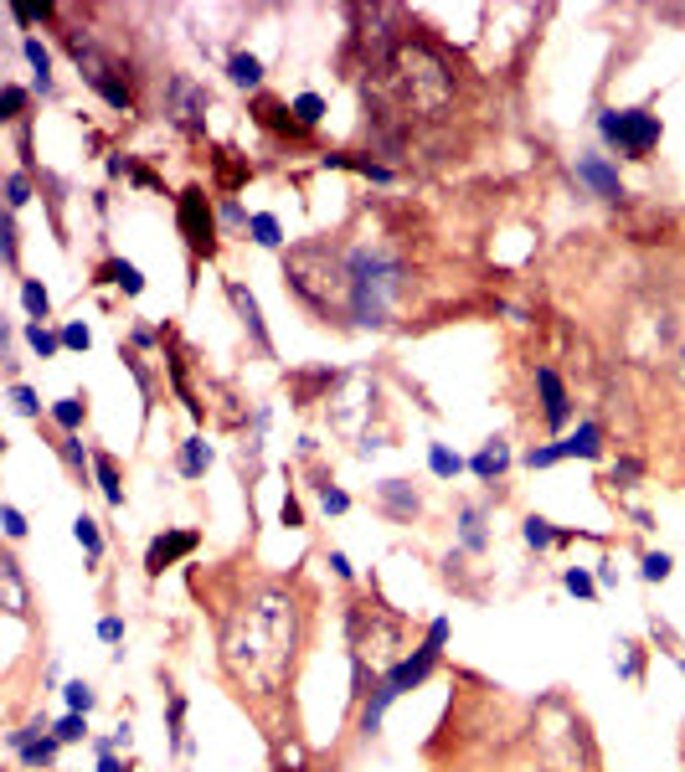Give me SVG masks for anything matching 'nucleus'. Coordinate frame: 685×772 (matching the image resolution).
<instances>
[{"instance_id":"f257e3e1","label":"nucleus","mask_w":685,"mask_h":772,"mask_svg":"<svg viewBox=\"0 0 685 772\" xmlns=\"http://www.w3.org/2000/svg\"><path fill=\"white\" fill-rule=\"evenodd\" d=\"M309 608L289 583H263L222 618L217 660L242 695H284L304 654Z\"/></svg>"},{"instance_id":"f03ea898","label":"nucleus","mask_w":685,"mask_h":772,"mask_svg":"<svg viewBox=\"0 0 685 772\" xmlns=\"http://www.w3.org/2000/svg\"><path fill=\"white\" fill-rule=\"evenodd\" d=\"M346 644H351V670H356V700H367V679L392 675L407 654H413V629L398 618L382 598L356 592L346 602Z\"/></svg>"},{"instance_id":"7ed1b4c3","label":"nucleus","mask_w":685,"mask_h":772,"mask_svg":"<svg viewBox=\"0 0 685 772\" xmlns=\"http://www.w3.org/2000/svg\"><path fill=\"white\" fill-rule=\"evenodd\" d=\"M526 741L536 752V768L542 772H598V741L588 731V716L567 700L562 691L542 695L531 706V721H526Z\"/></svg>"},{"instance_id":"20e7f679","label":"nucleus","mask_w":685,"mask_h":772,"mask_svg":"<svg viewBox=\"0 0 685 772\" xmlns=\"http://www.w3.org/2000/svg\"><path fill=\"white\" fill-rule=\"evenodd\" d=\"M284 284L325 325L351 315V269H346V252L330 248L325 237H304L300 248L284 252Z\"/></svg>"},{"instance_id":"39448f33","label":"nucleus","mask_w":685,"mask_h":772,"mask_svg":"<svg viewBox=\"0 0 685 772\" xmlns=\"http://www.w3.org/2000/svg\"><path fill=\"white\" fill-rule=\"evenodd\" d=\"M346 269H351V315L346 319L361 325V330L392 325V309L402 300V279H407L398 252L387 248V242H356L346 252Z\"/></svg>"},{"instance_id":"423d86ee","label":"nucleus","mask_w":685,"mask_h":772,"mask_svg":"<svg viewBox=\"0 0 685 772\" xmlns=\"http://www.w3.org/2000/svg\"><path fill=\"white\" fill-rule=\"evenodd\" d=\"M619 350H623V361H634V366H675V350H681L675 309L660 300L634 304V315L619 325Z\"/></svg>"},{"instance_id":"0eeeda50","label":"nucleus","mask_w":685,"mask_h":772,"mask_svg":"<svg viewBox=\"0 0 685 772\" xmlns=\"http://www.w3.org/2000/svg\"><path fill=\"white\" fill-rule=\"evenodd\" d=\"M392 73H398L402 98L413 104L417 113H438L454 94V78H448V63L428 42H402L398 57H392Z\"/></svg>"},{"instance_id":"6e6552de","label":"nucleus","mask_w":685,"mask_h":772,"mask_svg":"<svg viewBox=\"0 0 685 772\" xmlns=\"http://www.w3.org/2000/svg\"><path fill=\"white\" fill-rule=\"evenodd\" d=\"M67 47H73V63L83 67V78L94 83L98 94L109 98L113 109H134V88H129V78H124V67H119V57H109V52L98 47V42H88V36H67Z\"/></svg>"},{"instance_id":"1a4fd4ad","label":"nucleus","mask_w":685,"mask_h":772,"mask_svg":"<svg viewBox=\"0 0 685 772\" xmlns=\"http://www.w3.org/2000/svg\"><path fill=\"white\" fill-rule=\"evenodd\" d=\"M598 134H604L623 160H644L660 144V119L650 109H604L598 113Z\"/></svg>"},{"instance_id":"9d476101","label":"nucleus","mask_w":685,"mask_h":772,"mask_svg":"<svg viewBox=\"0 0 685 772\" xmlns=\"http://www.w3.org/2000/svg\"><path fill=\"white\" fill-rule=\"evenodd\" d=\"M176 221L186 232V242H192V258H211L217 252V206L207 202L202 186H186L176 196Z\"/></svg>"},{"instance_id":"9b49d317","label":"nucleus","mask_w":685,"mask_h":772,"mask_svg":"<svg viewBox=\"0 0 685 772\" xmlns=\"http://www.w3.org/2000/svg\"><path fill=\"white\" fill-rule=\"evenodd\" d=\"M207 109H211V94L196 78L176 73V78L165 83V113H171V124H181V129H192L196 134V129L207 124Z\"/></svg>"},{"instance_id":"f8f14e48","label":"nucleus","mask_w":685,"mask_h":772,"mask_svg":"<svg viewBox=\"0 0 685 772\" xmlns=\"http://www.w3.org/2000/svg\"><path fill=\"white\" fill-rule=\"evenodd\" d=\"M227 300H232V309H238L242 330H248V340H253V350L263 356V361H273V340H269V325H263V309H258L253 289L242 284V279H227Z\"/></svg>"},{"instance_id":"ddd939ff","label":"nucleus","mask_w":685,"mask_h":772,"mask_svg":"<svg viewBox=\"0 0 685 772\" xmlns=\"http://www.w3.org/2000/svg\"><path fill=\"white\" fill-rule=\"evenodd\" d=\"M536 392H542V417L552 433L573 423V392H567V381L557 377V366H536Z\"/></svg>"},{"instance_id":"4468645a","label":"nucleus","mask_w":685,"mask_h":772,"mask_svg":"<svg viewBox=\"0 0 685 772\" xmlns=\"http://www.w3.org/2000/svg\"><path fill=\"white\" fill-rule=\"evenodd\" d=\"M196 546H202V531H192V525H181V531H165V536L150 541V552H144V572H150V577H160L165 567H176L181 556H192Z\"/></svg>"},{"instance_id":"2eb2a0df","label":"nucleus","mask_w":685,"mask_h":772,"mask_svg":"<svg viewBox=\"0 0 685 772\" xmlns=\"http://www.w3.org/2000/svg\"><path fill=\"white\" fill-rule=\"evenodd\" d=\"M377 510H382L387 521L413 525L417 515H423V494L413 489V479H382V485H377Z\"/></svg>"},{"instance_id":"dca6fc26","label":"nucleus","mask_w":685,"mask_h":772,"mask_svg":"<svg viewBox=\"0 0 685 772\" xmlns=\"http://www.w3.org/2000/svg\"><path fill=\"white\" fill-rule=\"evenodd\" d=\"M0 598H6V613L26 623L32 618V592H26V577H21V562L11 552L0 556Z\"/></svg>"},{"instance_id":"f3484780","label":"nucleus","mask_w":685,"mask_h":772,"mask_svg":"<svg viewBox=\"0 0 685 772\" xmlns=\"http://www.w3.org/2000/svg\"><path fill=\"white\" fill-rule=\"evenodd\" d=\"M577 181H583L592 196H604V202H619V196H623L619 171H613L604 155H577Z\"/></svg>"},{"instance_id":"a211bd4d","label":"nucleus","mask_w":685,"mask_h":772,"mask_svg":"<svg viewBox=\"0 0 685 772\" xmlns=\"http://www.w3.org/2000/svg\"><path fill=\"white\" fill-rule=\"evenodd\" d=\"M505 469H510V443L494 433V438H485V443H479V454L469 458V474H475L479 485H500Z\"/></svg>"},{"instance_id":"6ab92c4d","label":"nucleus","mask_w":685,"mask_h":772,"mask_svg":"<svg viewBox=\"0 0 685 772\" xmlns=\"http://www.w3.org/2000/svg\"><path fill=\"white\" fill-rule=\"evenodd\" d=\"M454 525H459V552L479 556L485 546H490V531H485V504H459Z\"/></svg>"},{"instance_id":"aec40b11","label":"nucleus","mask_w":685,"mask_h":772,"mask_svg":"<svg viewBox=\"0 0 685 772\" xmlns=\"http://www.w3.org/2000/svg\"><path fill=\"white\" fill-rule=\"evenodd\" d=\"M562 448H567V458H604V423H577L567 438H562Z\"/></svg>"},{"instance_id":"412c9836","label":"nucleus","mask_w":685,"mask_h":772,"mask_svg":"<svg viewBox=\"0 0 685 772\" xmlns=\"http://www.w3.org/2000/svg\"><path fill=\"white\" fill-rule=\"evenodd\" d=\"M181 479H202V474L211 469V443L202 438V433H192V438L181 443V458H176Z\"/></svg>"},{"instance_id":"4be33fe9","label":"nucleus","mask_w":685,"mask_h":772,"mask_svg":"<svg viewBox=\"0 0 685 772\" xmlns=\"http://www.w3.org/2000/svg\"><path fill=\"white\" fill-rule=\"evenodd\" d=\"M94 479H98V489H104V500L119 510V504H124V474H119L113 454H104V448L94 454Z\"/></svg>"},{"instance_id":"5701e85b","label":"nucleus","mask_w":685,"mask_h":772,"mask_svg":"<svg viewBox=\"0 0 685 772\" xmlns=\"http://www.w3.org/2000/svg\"><path fill=\"white\" fill-rule=\"evenodd\" d=\"M83 417H88V402H83V396H63V402H52V423L63 427V438H78Z\"/></svg>"},{"instance_id":"b1692460","label":"nucleus","mask_w":685,"mask_h":772,"mask_svg":"<svg viewBox=\"0 0 685 772\" xmlns=\"http://www.w3.org/2000/svg\"><path fill=\"white\" fill-rule=\"evenodd\" d=\"M464 469H469V464H464L448 443H428V474H433V479H448V485H454Z\"/></svg>"},{"instance_id":"393cba45","label":"nucleus","mask_w":685,"mask_h":772,"mask_svg":"<svg viewBox=\"0 0 685 772\" xmlns=\"http://www.w3.org/2000/svg\"><path fill=\"white\" fill-rule=\"evenodd\" d=\"M98 279H109V284H119L134 300V294H144V279H140V269L134 263H124V258H109L104 269H98Z\"/></svg>"},{"instance_id":"a878e982","label":"nucleus","mask_w":685,"mask_h":772,"mask_svg":"<svg viewBox=\"0 0 685 772\" xmlns=\"http://www.w3.org/2000/svg\"><path fill=\"white\" fill-rule=\"evenodd\" d=\"M21 309H26V319H36V325L52 315V294L42 279H21Z\"/></svg>"},{"instance_id":"bb28decb","label":"nucleus","mask_w":685,"mask_h":772,"mask_svg":"<svg viewBox=\"0 0 685 772\" xmlns=\"http://www.w3.org/2000/svg\"><path fill=\"white\" fill-rule=\"evenodd\" d=\"M557 525L546 521V515H526V521H521V541H526L531 552H552V546H557Z\"/></svg>"},{"instance_id":"cd10ccee","label":"nucleus","mask_w":685,"mask_h":772,"mask_svg":"<svg viewBox=\"0 0 685 772\" xmlns=\"http://www.w3.org/2000/svg\"><path fill=\"white\" fill-rule=\"evenodd\" d=\"M21 52H26V63H32V73H36V94L47 98L52 94V52L36 42V36H26L21 42Z\"/></svg>"},{"instance_id":"c85d7f7f","label":"nucleus","mask_w":685,"mask_h":772,"mask_svg":"<svg viewBox=\"0 0 685 772\" xmlns=\"http://www.w3.org/2000/svg\"><path fill=\"white\" fill-rule=\"evenodd\" d=\"M227 78L238 83V88H258L263 83V63H258L253 52H232L227 57Z\"/></svg>"},{"instance_id":"c756f323","label":"nucleus","mask_w":685,"mask_h":772,"mask_svg":"<svg viewBox=\"0 0 685 772\" xmlns=\"http://www.w3.org/2000/svg\"><path fill=\"white\" fill-rule=\"evenodd\" d=\"M315 494H319V510H325V515H346V510H351V494L335 485L330 474H319L315 479Z\"/></svg>"},{"instance_id":"7c9ffc66","label":"nucleus","mask_w":685,"mask_h":772,"mask_svg":"<svg viewBox=\"0 0 685 772\" xmlns=\"http://www.w3.org/2000/svg\"><path fill=\"white\" fill-rule=\"evenodd\" d=\"M248 232H253L258 248H284V227H279V217H273V211H253Z\"/></svg>"},{"instance_id":"2f4dec72","label":"nucleus","mask_w":685,"mask_h":772,"mask_svg":"<svg viewBox=\"0 0 685 772\" xmlns=\"http://www.w3.org/2000/svg\"><path fill=\"white\" fill-rule=\"evenodd\" d=\"M26 346H32L36 361H52L57 350H63V335H52L47 325H36V319H26Z\"/></svg>"},{"instance_id":"473e14b6","label":"nucleus","mask_w":685,"mask_h":772,"mask_svg":"<svg viewBox=\"0 0 685 772\" xmlns=\"http://www.w3.org/2000/svg\"><path fill=\"white\" fill-rule=\"evenodd\" d=\"M644 474H650V464H644V458L623 454L619 464L608 469V479H613V485H619V489H639V485H644Z\"/></svg>"},{"instance_id":"72a5a7b5","label":"nucleus","mask_w":685,"mask_h":772,"mask_svg":"<svg viewBox=\"0 0 685 772\" xmlns=\"http://www.w3.org/2000/svg\"><path fill=\"white\" fill-rule=\"evenodd\" d=\"M73 536H78V546L88 552V562H98V556H104V531H98L94 515H78V521H73Z\"/></svg>"},{"instance_id":"f704fd0d","label":"nucleus","mask_w":685,"mask_h":772,"mask_svg":"<svg viewBox=\"0 0 685 772\" xmlns=\"http://www.w3.org/2000/svg\"><path fill=\"white\" fill-rule=\"evenodd\" d=\"M0 119L26 124V88H21V83H6V88H0Z\"/></svg>"},{"instance_id":"c9c22d12","label":"nucleus","mask_w":685,"mask_h":772,"mask_svg":"<svg viewBox=\"0 0 685 772\" xmlns=\"http://www.w3.org/2000/svg\"><path fill=\"white\" fill-rule=\"evenodd\" d=\"M289 109H294V124H300V129H315L319 119H325V98H319V94H300Z\"/></svg>"},{"instance_id":"e433bc0d","label":"nucleus","mask_w":685,"mask_h":772,"mask_svg":"<svg viewBox=\"0 0 685 772\" xmlns=\"http://www.w3.org/2000/svg\"><path fill=\"white\" fill-rule=\"evenodd\" d=\"M562 587H567L573 598H583V602L598 598V577H592V572H583V567H567V572H562Z\"/></svg>"},{"instance_id":"4c0bfd02","label":"nucleus","mask_w":685,"mask_h":772,"mask_svg":"<svg viewBox=\"0 0 685 772\" xmlns=\"http://www.w3.org/2000/svg\"><path fill=\"white\" fill-rule=\"evenodd\" d=\"M52 737L63 741V747H73V741H83V737H88V716H83V710H67L63 721H52Z\"/></svg>"},{"instance_id":"58836bf2","label":"nucleus","mask_w":685,"mask_h":772,"mask_svg":"<svg viewBox=\"0 0 685 772\" xmlns=\"http://www.w3.org/2000/svg\"><path fill=\"white\" fill-rule=\"evenodd\" d=\"M63 700H67V710H83V716L98 706V695H94V685H88V679H67V685H63Z\"/></svg>"},{"instance_id":"ea45409f","label":"nucleus","mask_w":685,"mask_h":772,"mask_svg":"<svg viewBox=\"0 0 685 772\" xmlns=\"http://www.w3.org/2000/svg\"><path fill=\"white\" fill-rule=\"evenodd\" d=\"M57 454H63V464L78 474V479H88V469H94V454H83L78 438H63V443H57Z\"/></svg>"},{"instance_id":"a19ab883","label":"nucleus","mask_w":685,"mask_h":772,"mask_svg":"<svg viewBox=\"0 0 685 772\" xmlns=\"http://www.w3.org/2000/svg\"><path fill=\"white\" fill-rule=\"evenodd\" d=\"M670 572H675V556L670 552H644V567H639L644 583H670Z\"/></svg>"},{"instance_id":"79ce46f5","label":"nucleus","mask_w":685,"mask_h":772,"mask_svg":"<svg viewBox=\"0 0 685 772\" xmlns=\"http://www.w3.org/2000/svg\"><path fill=\"white\" fill-rule=\"evenodd\" d=\"M26 202H32V181H26V171H11L6 175V211H21Z\"/></svg>"},{"instance_id":"37998d69","label":"nucleus","mask_w":685,"mask_h":772,"mask_svg":"<svg viewBox=\"0 0 685 772\" xmlns=\"http://www.w3.org/2000/svg\"><path fill=\"white\" fill-rule=\"evenodd\" d=\"M57 752H63V741L42 737L36 747H26V752H21V762H26V768H52V762H57Z\"/></svg>"},{"instance_id":"c03bdc74","label":"nucleus","mask_w":685,"mask_h":772,"mask_svg":"<svg viewBox=\"0 0 685 772\" xmlns=\"http://www.w3.org/2000/svg\"><path fill=\"white\" fill-rule=\"evenodd\" d=\"M171 747L186 752V695L171 691Z\"/></svg>"},{"instance_id":"a18cd8bd","label":"nucleus","mask_w":685,"mask_h":772,"mask_svg":"<svg viewBox=\"0 0 685 772\" xmlns=\"http://www.w3.org/2000/svg\"><path fill=\"white\" fill-rule=\"evenodd\" d=\"M11 407H17L21 417H42V402H36V392L26 381H11Z\"/></svg>"},{"instance_id":"49530a36","label":"nucleus","mask_w":685,"mask_h":772,"mask_svg":"<svg viewBox=\"0 0 685 772\" xmlns=\"http://www.w3.org/2000/svg\"><path fill=\"white\" fill-rule=\"evenodd\" d=\"M623 654H619V675H629V679H639V675H644V649H639L634 644V639H623Z\"/></svg>"},{"instance_id":"de8ad7c7","label":"nucleus","mask_w":685,"mask_h":772,"mask_svg":"<svg viewBox=\"0 0 685 772\" xmlns=\"http://www.w3.org/2000/svg\"><path fill=\"white\" fill-rule=\"evenodd\" d=\"M562 458H567L562 443H542V448H531L526 454V469H552V464H562Z\"/></svg>"},{"instance_id":"09e8293b","label":"nucleus","mask_w":685,"mask_h":772,"mask_svg":"<svg viewBox=\"0 0 685 772\" xmlns=\"http://www.w3.org/2000/svg\"><path fill=\"white\" fill-rule=\"evenodd\" d=\"M217 221H222L227 232H238V227H248L253 217H248V211H242V206L232 202V196H222V202H217Z\"/></svg>"},{"instance_id":"8fccbe9b","label":"nucleus","mask_w":685,"mask_h":772,"mask_svg":"<svg viewBox=\"0 0 685 772\" xmlns=\"http://www.w3.org/2000/svg\"><path fill=\"white\" fill-rule=\"evenodd\" d=\"M279 521H284L289 531H304V504H300V494H294V489H289L284 504H279Z\"/></svg>"},{"instance_id":"3c124183","label":"nucleus","mask_w":685,"mask_h":772,"mask_svg":"<svg viewBox=\"0 0 685 772\" xmlns=\"http://www.w3.org/2000/svg\"><path fill=\"white\" fill-rule=\"evenodd\" d=\"M0 525H6V541H21V536H26V515H21L17 504H0Z\"/></svg>"},{"instance_id":"603ef678","label":"nucleus","mask_w":685,"mask_h":772,"mask_svg":"<svg viewBox=\"0 0 685 772\" xmlns=\"http://www.w3.org/2000/svg\"><path fill=\"white\" fill-rule=\"evenodd\" d=\"M63 350H88L94 346V330H88V325H63Z\"/></svg>"},{"instance_id":"864d4df0","label":"nucleus","mask_w":685,"mask_h":772,"mask_svg":"<svg viewBox=\"0 0 685 772\" xmlns=\"http://www.w3.org/2000/svg\"><path fill=\"white\" fill-rule=\"evenodd\" d=\"M98 639H104V644H119V639H124V618H104V623H98Z\"/></svg>"},{"instance_id":"5fc2aeb1","label":"nucleus","mask_w":685,"mask_h":772,"mask_svg":"<svg viewBox=\"0 0 685 772\" xmlns=\"http://www.w3.org/2000/svg\"><path fill=\"white\" fill-rule=\"evenodd\" d=\"M325 562H330V572H335V577H340V583H351V577H356V567H351V562H346V552H330V556H325Z\"/></svg>"},{"instance_id":"6e6d98bb","label":"nucleus","mask_w":685,"mask_h":772,"mask_svg":"<svg viewBox=\"0 0 685 772\" xmlns=\"http://www.w3.org/2000/svg\"><path fill=\"white\" fill-rule=\"evenodd\" d=\"M670 377H675V387L685 392V335H681V350H675V366H670Z\"/></svg>"},{"instance_id":"4d7b16f0","label":"nucleus","mask_w":685,"mask_h":772,"mask_svg":"<svg viewBox=\"0 0 685 772\" xmlns=\"http://www.w3.org/2000/svg\"><path fill=\"white\" fill-rule=\"evenodd\" d=\"M155 346V330L150 325H134V350H150Z\"/></svg>"},{"instance_id":"13d9d810","label":"nucleus","mask_w":685,"mask_h":772,"mask_svg":"<svg viewBox=\"0 0 685 772\" xmlns=\"http://www.w3.org/2000/svg\"><path fill=\"white\" fill-rule=\"evenodd\" d=\"M98 772H129V768H124V762H119L113 752H104V757H98Z\"/></svg>"},{"instance_id":"bf43d9fd","label":"nucleus","mask_w":685,"mask_h":772,"mask_svg":"<svg viewBox=\"0 0 685 772\" xmlns=\"http://www.w3.org/2000/svg\"><path fill=\"white\" fill-rule=\"evenodd\" d=\"M619 583V567H613V562H604V572H598V587H613Z\"/></svg>"},{"instance_id":"052dcab7","label":"nucleus","mask_w":685,"mask_h":772,"mask_svg":"<svg viewBox=\"0 0 685 772\" xmlns=\"http://www.w3.org/2000/svg\"><path fill=\"white\" fill-rule=\"evenodd\" d=\"M681 670H685V660H681Z\"/></svg>"},{"instance_id":"680f3d73","label":"nucleus","mask_w":685,"mask_h":772,"mask_svg":"<svg viewBox=\"0 0 685 772\" xmlns=\"http://www.w3.org/2000/svg\"><path fill=\"white\" fill-rule=\"evenodd\" d=\"M284 772H289V768H284Z\"/></svg>"}]
</instances>
